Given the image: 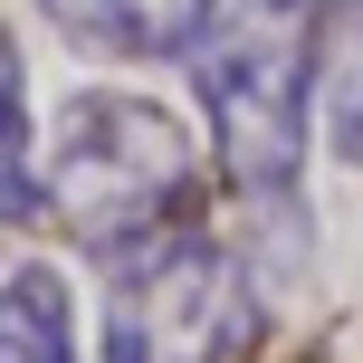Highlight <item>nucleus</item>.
I'll use <instances>...</instances> for the list:
<instances>
[{
  "mask_svg": "<svg viewBox=\"0 0 363 363\" xmlns=\"http://www.w3.org/2000/svg\"><path fill=\"white\" fill-rule=\"evenodd\" d=\"M38 182H48V211L67 220L86 249L125 258V249H144V239L182 230L191 182H201V153H191V134H182L153 96L77 86L67 115L48 125Z\"/></svg>",
  "mask_w": 363,
  "mask_h": 363,
  "instance_id": "nucleus-1",
  "label": "nucleus"
},
{
  "mask_svg": "<svg viewBox=\"0 0 363 363\" xmlns=\"http://www.w3.org/2000/svg\"><path fill=\"white\" fill-rule=\"evenodd\" d=\"M201 77V115H211V144L230 191L249 201H287L296 172H306V125H315V48L287 29V19H249V29L211 38L191 57Z\"/></svg>",
  "mask_w": 363,
  "mask_h": 363,
  "instance_id": "nucleus-2",
  "label": "nucleus"
},
{
  "mask_svg": "<svg viewBox=\"0 0 363 363\" xmlns=\"http://www.w3.org/2000/svg\"><path fill=\"white\" fill-rule=\"evenodd\" d=\"M249 345V277L230 239L163 230L106 277V363H239Z\"/></svg>",
  "mask_w": 363,
  "mask_h": 363,
  "instance_id": "nucleus-3",
  "label": "nucleus"
},
{
  "mask_svg": "<svg viewBox=\"0 0 363 363\" xmlns=\"http://www.w3.org/2000/svg\"><path fill=\"white\" fill-rule=\"evenodd\" d=\"M38 10L96 57H201L220 29V0H38Z\"/></svg>",
  "mask_w": 363,
  "mask_h": 363,
  "instance_id": "nucleus-4",
  "label": "nucleus"
},
{
  "mask_svg": "<svg viewBox=\"0 0 363 363\" xmlns=\"http://www.w3.org/2000/svg\"><path fill=\"white\" fill-rule=\"evenodd\" d=\"M0 363H77L57 268H10L0 277Z\"/></svg>",
  "mask_w": 363,
  "mask_h": 363,
  "instance_id": "nucleus-5",
  "label": "nucleus"
},
{
  "mask_svg": "<svg viewBox=\"0 0 363 363\" xmlns=\"http://www.w3.org/2000/svg\"><path fill=\"white\" fill-rule=\"evenodd\" d=\"M38 211H48V182L29 134V67H19V38L0 29V230H29Z\"/></svg>",
  "mask_w": 363,
  "mask_h": 363,
  "instance_id": "nucleus-6",
  "label": "nucleus"
},
{
  "mask_svg": "<svg viewBox=\"0 0 363 363\" xmlns=\"http://www.w3.org/2000/svg\"><path fill=\"white\" fill-rule=\"evenodd\" d=\"M335 57H325V134H335V153L345 163H363V10L354 19H335Z\"/></svg>",
  "mask_w": 363,
  "mask_h": 363,
  "instance_id": "nucleus-7",
  "label": "nucleus"
},
{
  "mask_svg": "<svg viewBox=\"0 0 363 363\" xmlns=\"http://www.w3.org/2000/svg\"><path fill=\"white\" fill-rule=\"evenodd\" d=\"M268 19H287V29H325V19H354L363 0H258Z\"/></svg>",
  "mask_w": 363,
  "mask_h": 363,
  "instance_id": "nucleus-8",
  "label": "nucleus"
}]
</instances>
